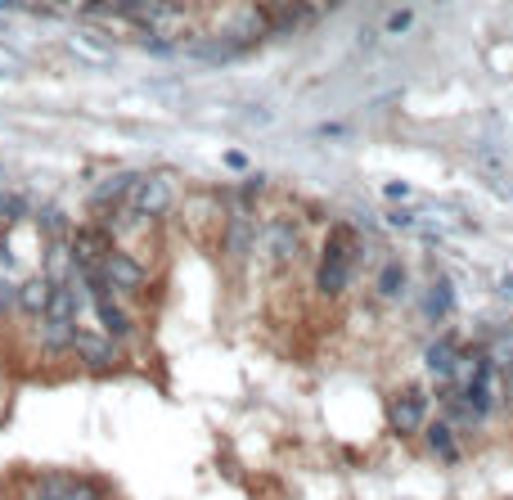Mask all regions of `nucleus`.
I'll return each mask as SVG.
<instances>
[{"mask_svg":"<svg viewBox=\"0 0 513 500\" xmlns=\"http://www.w3.org/2000/svg\"><path fill=\"white\" fill-rule=\"evenodd\" d=\"M356 266H360V239L351 226H333L329 230V244H324L320 257V271H315V289L338 298L347 293V284L356 280Z\"/></svg>","mask_w":513,"mask_h":500,"instance_id":"1","label":"nucleus"},{"mask_svg":"<svg viewBox=\"0 0 513 500\" xmlns=\"http://www.w3.org/2000/svg\"><path fill=\"white\" fill-rule=\"evenodd\" d=\"M122 338H113L104 325L99 329H86V325H77V338H72V356H77L86 370H113L117 361H122Z\"/></svg>","mask_w":513,"mask_h":500,"instance_id":"2","label":"nucleus"},{"mask_svg":"<svg viewBox=\"0 0 513 500\" xmlns=\"http://www.w3.org/2000/svg\"><path fill=\"white\" fill-rule=\"evenodd\" d=\"M126 203H131V208L135 212H144V217H162V212H167L171 208V203H176V185H171L167 181V176H158V172H153V176H135V185H131V199H126Z\"/></svg>","mask_w":513,"mask_h":500,"instance_id":"3","label":"nucleus"},{"mask_svg":"<svg viewBox=\"0 0 513 500\" xmlns=\"http://www.w3.org/2000/svg\"><path fill=\"white\" fill-rule=\"evenodd\" d=\"M99 271H104V280L113 284L122 298H131V293L144 289V262L140 257H131L126 248H108L104 262H99Z\"/></svg>","mask_w":513,"mask_h":500,"instance_id":"4","label":"nucleus"},{"mask_svg":"<svg viewBox=\"0 0 513 500\" xmlns=\"http://www.w3.org/2000/svg\"><path fill=\"white\" fill-rule=\"evenodd\" d=\"M32 500H104L99 487L90 478H72V473H50V478L36 482Z\"/></svg>","mask_w":513,"mask_h":500,"instance_id":"5","label":"nucleus"},{"mask_svg":"<svg viewBox=\"0 0 513 500\" xmlns=\"http://www.w3.org/2000/svg\"><path fill=\"white\" fill-rule=\"evenodd\" d=\"M50 293H54V280H50V275H32V280L18 284V302H14V311H23V316L41 320L45 311H50Z\"/></svg>","mask_w":513,"mask_h":500,"instance_id":"6","label":"nucleus"},{"mask_svg":"<svg viewBox=\"0 0 513 500\" xmlns=\"http://www.w3.org/2000/svg\"><path fill=\"white\" fill-rule=\"evenodd\" d=\"M72 338H77V325H68V320H54V316H41V320H36V343H41L45 356L72 352Z\"/></svg>","mask_w":513,"mask_h":500,"instance_id":"7","label":"nucleus"},{"mask_svg":"<svg viewBox=\"0 0 513 500\" xmlns=\"http://www.w3.org/2000/svg\"><path fill=\"white\" fill-rule=\"evenodd\" d=\"M423 415H428V397H423L419 388H405L401 397L392 401V424L401 428V433H414V428H423Z\"/></svg>","mask_w":513,"mask_h":500,"instance_id":"8","label":"nucleus"},{"mask_svg":"<svg viewBox=\"0 0 513 500\" xmlns=\"http://www.w3.org/2000/svg\"><path fill=\"white\" fill-rule=\"evenodd\" d=\"M455 361H459V343H455V338H432L428 352H423V365H428L432 383H446L450 370H455Z\"/></svg>","mask_w":513,"mask_h":500,"instance_id":"9","label":"nucleus"},{"mask_svg":"<svg viewBox=\"0 0 513 500\" xmlns=\"http://www.w3.org/2000/svg\"><path fill=\"white\" fill-rule=\"evenodd\" d=\"M261 244L270 248V257H279V262H293L297 253H302V239H297V226H266L261 230Z\"/></svg>","mask_w":513,"mask_h":500,"instance_id":"10","label":"nucleus"},{"mask_svg":"<svg viewBox=\"0 0 513 500\" xmlns=\"http://www.w3.org/2000/svg\"><path fill=\"white\" fill-rule=\"evenodd\" d=\"M450 307H455V298H450V280H446V275H432V284H428V302H423V311H428L432 320H441V316H450Z\"/></svg>","mask_w":513,"mask_h":500,"instance_id":"11","label":"nucleus"},{"mask_svg":"<svg viewBox=\"0 0 513 500\" xmlns=\"http://www.w3.org/2000/svg\"><path fill=\"white\" fill-rule=\"evenodd\" d=\"M428 446H432V455H441V460H459V446H455V428H450V419H437V424H428Z\"/></svg>","mask_w":513,"mask_h":500,"instance_id":"12","label":"nucleus"},{"mask_svg":"<svg viewBox=\"0 0 513 500\" xmlns=\"http://www.w3.org/2000/svg\"><path fill=\"white\" fill-rule=\"evenodd\" d=\"M374 289H378V298H383V302L401 298V289H405V271H401V262H383V266H378Z\"/></svg>","mask_w":513,"mask_h":500,"instance_id":"13","label":"nucleus"},{"mask_svg":"<svg viewBox=\"0 0 513 500\" xmlns=\"http://www.w3.org/2000/svg\"><path fill=\"white\" fill-rule=\"evenodd\" d=\"M27 212H32V208H27V199H23V194H14V190H0V235H5V230H14L18 221L27 217Z\"/></svg>","mask_w":513,"mask_h":500,"instance_id":"14","label":"nucleus"},{"mask_svg":"<svg viewBox=\"0 0 513 500\" xmlns=\"http://www.w3.org/2000/svg\"><path fill=\"white\" fill-rule=\"evenodd\" d=\"M0 73H9V77L23 73V59H18L14 50H5V46H0Z\"/></svg>","mask_w":513,"mask_h":500,"instance_id":"15","label":"nucleus"},{"mask_svg":"<svg viewBox=\"0 0 513 500\" xmlns=\"http://www.w3.org/2000/svg\"><path fill=\"white\" fill-rule=\"evenodd\" d=\"M387 199H392V203H405V199H410V185H387Z\"/></svg>","mask_w":513,"mask_h":500,"instance_id":"16","label":"nucleus"},{"mask_svg":"<svg viewBox=\"0 0 513 500\" xmlns=\"http://www.w3.org/2000/svg\"><path fill=\"white\" fill-rule=\"evenodd\" d=\"M387 28H392V32H405V28H410V14H392V23H387Z\"/></svg>","mask_w":513,"mask_h":500,"instance_id":"17","label":"nucleus"},{"mask_svg":"<svg viewBox=\"0 0 513 500\" xmlns=\"http://www.w3.org/2000/svg\"><path fill=\"white\" fill-rule=\"evenodd\" d=\"M504 293H509V298H513V275H509V280H504Z\"/></svg>","mask_w":513,"mask_h":500,"instance_id":"18","label":"nucleus"}]
</instances>
